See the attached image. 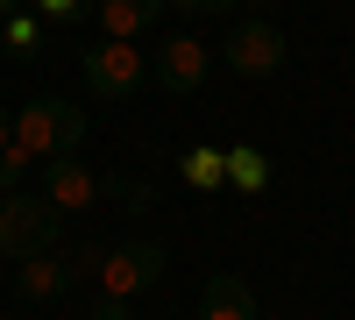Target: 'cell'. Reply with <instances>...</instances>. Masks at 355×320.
<instances>
[{
    "instance_id": "cell-1",
    "label": "cell",
    "mask_w": 355,
    "mask_h": 320,
    "mask_svg": "<svg viewBox=\"0 0 355 320\" xmlns=\"http://www.w3.org/2000/svg\"><path fill=\"white\" fill-rule=\"evenodd\" d=\"M15 142H21L36 164H50V157H78V142H85V107L57 100V93H36L28 107H15Z\"/></svg>"
},
{
    "instance_id": "cell-2",
    "label": "cell",
    "mask_w": 355,
    "mask_h": 320,
    "mask_svg": "<svg viewBox=\"0 0 355 320\" xmlns=\"http://www.w3.org/2000/svg\"><path fill=\"white\" fill-rule=\"evenodd\" d=\"M57 228H64V214H57L43 192H0V256H8V264L50 256Z\"/></svg>"
},
{
    "instance_id": "cell-3",
    "label": "cell",
    "mask_w": 355,
    "mask_h": 320,
    "mask_svg": "<svg viewBox=\"0 0 355 320\" xmlns=\"http://www.w3.org/2000/svg\"><path fill=\"white\" fill-rule=\"evenodd\" d=\"M78 71H85V93H100V100H128L142 78H150V65H142V50H128L121 36H107L78 57Z\"/></svg>"
},
{
    "instance_id": "cell-4",
    "label": "cell",
    "mask_w": 355,
    "mask_h": 320,
    "mask_svg": "<svg viewBox=\"0 0 355 320\" xmlns=\"http://www.w3.org/2000/svg\"><path fill=\"white\" fill-rule=\"evenodd\" d=\"M220 65L234 78H270L284 65V28L277 22H234V36L220 43Z\"/></svg>"
},
{
    "instance_id": "cell-5",
    "label": "cell",
    "mask_w": 355,
    "mask_h": 320,
    "mask_svg": "<svg viewBox=\"0 0 355 320\" xmlns=\"http://www.w3.org/2000/svg\"><path fill=\"white\" fill-rule=\"evenodd\" d=\"M164 264H171V256H164L157 242H114V249L100 256V285H107V292H121V299H135V292H150V285L164 278Z\"/></svg>"
},
{
    "instance_id": "cell-6",
    "label": "cell",
    "mask_w": 355,
    "mask_h": 320,
    "mask_svg": "<svg viewBox=\"0 0 355 320\" xmlns=\"http://www.w3.org/2000/svg\"><path fill=\"white\" fill-rule=\"evenodd\" d=\"M36 171H43V199H50L57 214H85V207L100 199V178H93L78 157H50V164H36Z\"/></svg>"
},
{
    "instance_id": "cell-7",
    "label": "cell",
    "mask_w": 355,
    "mask_h": 320,
    "mask_svg": "<svg viewBox=\"0 0 355 320\" xmlns=\"http://www.w3.org/2000/svg\"><path fill=\"white\" fill-rule=\"evenodd\" d=\"M206 43H192V36H171V43H157V57H150V78L164 85V93H192V85L206 78Z\"/></svg>"
},
{
    "instance_id": "cell-8",
    "label": "cell",
    "mask_w": 355,
    "mask_h": 320,
    "mask_svg": "<svg viewBox=\"0 0 355 320\" xmlns=\"http://www.w3.org/2000/svg\"><path fill=\"white\" fill-rule=\"evenodd\" d=\"M199 320H256V292L234 271H214L199 292Z\"/></svg>"
},
{
    "instance_id": "cell-9",
    "label": "cell",
    "mask_w": 355,
    "mask_h": 320,
    "mask_svg": "<svg viewBox=\"0 0 355 320\" xmlns=\"http://www.w3.org/2000/svg\"><path fill=\"white\" fill-rule=\"evenodd\" d=\"M15 292L21 299H64L71 292V264H57V256H28V264H15Z\"/></svg>"
},
{
    "instance_id": "cell-10",
    "label": "cell",
    "mask_w": 355,
    "mask_h": 320,
    "mask_svg": "<svg viewBox=\"0 0 355 320\" xmlns=\"http://www.w3.org/2000/svg\"><path fill=\"white\" fill-rule=\"evenodd\" d=\"M171 8V0H100V22H107V36H121L135 43L142 28H157V15Z\"/></svg>"
},
{
    "instance_id": "cell-11",
    "label": "cell",
    "mask_w": 355,
    "mask_h": 320,
    "mask_svg": "<svg viewBox=\"0 0 355 320\" xmlns=\"http://www.w3.org/2000/svg\"><path fill=\"white\" fill-rule=\"evenodd\" d=\"M227 185L263 192V185H270V157H263V150H249V142H242V150H227Z\"/></svg>"
},
{
    "instance_id": "cell-12",
    "label": "cell",
    "mask_w": 355,
    "mask_h": 320,
    "mask_svg": "<svg viewBox=\"0 0 355 320\" xmlns=\"http://www.w3.org/2000/svg\"><path fill=\"white\" fill-rule=\"evenodd\" d=\"M185 178H192L199 192L227 185V150H206V142H192V150H185Z\"/></svg>"
},
{
    "instance_id": "cell-13",
    "label": "cell",
    "mask_w": 355,
    "mask_h": 320,
    "mask_svg": "<svg viewBox=\"0 0 355 320\" xmlns=\"http://www.w3.org/2000/svg\"><path fill=\"white\" fill-rule=\"evenodd\" d=\"M36 43H43V15H21V8H15V15H8V50H15V57H36Z\"/></svg>"
},
{
    "instance_id": "cell-14",
    "label": "cell",
    "mask_w": 355,
    "mask_h": 320,
    "mask_svg": "<svg viewBox=\"0 0 355 320\" xmlns=\"http://www.w3.org/2000/svg\"><path fill=\"white\" fill-rule=\"evenodd\" d=\"M36 15L50 28H64V22H85V15H100V0H36Z\"/></svg>"
},
{
    "instance_id": "cell-15",
    "label": "cell",
    "mask_w": 355,
    "mask_h": 320,
    "mask_svg": "<svg viewBox=\"0 0 355 320\" xmlns=\"http://www.w3.org/2000/svg\"><path fill=\"white\" fill-rule=\"evenodd\" d=\"M28 164H36V157H28L21 142H8V150H0V192H21V178H28Z\"/></svg>"
},
{
    "instance_id": "cell-16",
    "label": "cell",
    "mask_w": 355,
    "mask_h": 320,
    "mask_svg": "<svg viewBox=\"0 0 355 320\" xmlns=\"http://www.w3.org/2000/svg\"><path fill=\"white\" fill-rule=\"evenodd\" d=\"M93 320H128V299H121V292H100V299H93Z\"/></svg>"
},
{
    "instance_id": "cell-17",
    "label": "cell",
    "mask_w": 355,
    "mask_h": 320,
    "mask_svg": "<svg viewBox=\"0 0 355 320\" xmlns=\"http://www.w3.org/2000/svg\"><path fill=\"white\" fill-rule=\"evenodd\" d=\"M171 8H185V15H227L234 0H171Z\"/></svg>"
},
{
    "instance_id": "cell-18",
    "label": "cell",
    "mask_w": 355,
    "mask_h": 320,
    "mask_svg": "<svg viewBox=\"0 0 355 320\" xmlns=\"http://www.w3.org/2000/svg\"><path fill=\"white\" fill-rule=\"evenodd\" d=\"M8 142H15V114L0 107V150H8Z\"/></svg>"
},
{
    "instance_id": "cell-19",
    "label": "cell",
    "mask_w": 355,
    "mask_h": 320,
    "mask_svg": "<svg viewBox=\"0 0 355 320\" xmlns=\"http://www.w3.org/2000/svg\"><path fill=\"white\" fill-rule=\"evenodd\" d=\"M0 15H15V0H0Z\"/></svg>"
}]
</instances>
